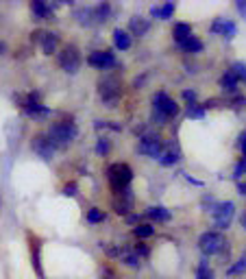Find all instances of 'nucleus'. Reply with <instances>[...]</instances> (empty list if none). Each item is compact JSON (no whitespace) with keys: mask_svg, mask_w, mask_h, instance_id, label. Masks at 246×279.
Segmentation results:
<instances>
[{"mask_svg":"<svg viewBox=\"0 0 246 279\" xmlns=\"http://www.w3.org/2000/svg\"><path fill=\"white\" fill-rule=\"evenodd\" d=\"M88 221L90 223H101V221H105V212L103 210H90L88 212Z\"/></svg>","mask_w":246,"mask_h":279,"instance_id":"obj_25","label":"nucleus"},{"mask_svg":"<svg viewBox=\"0 0 246 279\" xmlns=\"http://www.w3.org/2000/svg\"><path fill=\"white\" fill-rule=\"evenodd\" d=\"M88 63L98 70H107L111 65H116V57H114V52H109V50H96L88 57Z\"/></svg>","mask_w":246,"mask_h":279,"instance_id":"obj_8","label":"nucleus"},{"mask_svg":"<svg viewBox=\"0 0 246 279\" xmlns=\"http://www.w3.org/2000/svg\"><path fill=\"white\" fill-rule=\"evenodd\" d=\"M76 135V127L72 122H55L50 127V140H57V142H70L72 137Z\"/></svg>","mask_w":246,"mask_h":279,"instance_id":"obj_5","label":"nucleus"},{"mask_svg":"<svg viewBox=\"0 0 246 279\" xmlns=\"http://www.w3.org/2000/svg\"><path fill=\"white\" fill-rule=\"evenodd\" d=\"M242 225H244V229H246V216H242Z\"/></svg>","mask_w":246,"mask_h":279,"instance_id":"obj_34","label":"nucleus"},{"mask_svg":"<svg viewBox=\"0 0 246 279\" xmlns=\"http://www.w3.org/2000/svg\"><path fill=\"white\" fill-rule=\"evenodd\" d=\"M172 35H175V42L177 44H183L188 37H192V26L185 24V22H179L175 26V31H172Z\"/></svg>","mask_w":246,"mask_h":279,"instance_id":"obj_11","label":"nucleus"},{"mask_svg":"<svg viewBox=\"0 0 246 279\" xmlns=\"http://www.w3.org/2000/svg\"><path fill=\"white\" fill-rule=\"evenodd\" d=\"M137 151L144 153V155H150V157H159L161 155V142H159V137H142Z\"/></svg>","mask_w":246,"mask_h":279,"instance_id":"obj_10","label":"nucleus"},{"mask_svg":"<svg viewBox=\"0 0 246 279\" xmlns=\"http://www.w3.org/2000/svg\"><path fill=\"white\" fill-rule=\"evenodd\" d=\"M183 98H185V101H192V103H194V101H196V94H194V92H190V90H185V92H183Z\"/></svg>","mask_w":246,"mask_h":279,"instance_id":"obj_29","label":"nucleus"},{"mask_svg":"<svg viewBox=\"0 0 246 279\" xmlns=\"http://www.w3.org/2000/svg\"><path fill=\"white\" fill-rule=\"evenodd\" d=\"M177 162H179L177 153H163V155H159V164L161 166H175Z\"/></svg>","mask_w":246,"mask_h":279,"instance_id":"obj_21","label":"nucleus"},{"mask_svg":"<svg viewBox=\"0 0 246 279\" xmlns=\"http://www.w3.org/2000/svg\"><path fill=\"white\" fill-rule=\"evenodd\" d=\"M26 238H29L33 266H35V270H37L39 277H44V270H42V240H39V236H35L33 231H29V234H26Z\"/></svg>","mask_w":246,"mask_h":279,"instance_id":"obj_6","label":"nucleus"},{"mask_svg":"<svg viewBox=\"0 0 246 279\" xmlns=\"http://www.w3.org/2000/svg\"><path fill=\"white\" fill-rule=\"evenodd\" d=\"M179 46H181L185 52H201V50H203V42H201L198 37H194V35L188 37L183 44H179Z\"/></svg>","mask_w":246,"mask_h":279,"instance_id":"obj_14","label":"nucleus"},{"mask_svg":"<svg viewBox=\"0 0 246 279\" xmlns=\"http://www.w3.org/2000/svg\"><path fill=\"white\" fill-rule=\"evenodd\" d=\"M211 31H214V33L222 31L224 37H233V35H235V24H233V22H227V20H218Z\"/></svg>","mask_w":246,"mask_h":279,"instance_id":"obj_13","label":"nucleus"},{"mask_svg":"<svg viewBox=\"0 0 246 279\" xmlns=\"http://www.w3.org/2000/svg\"><path fill=\"white\" fill-rule=\"evenodd\" d=\"M172 13H175V3H168V5H163V7H155V9H152V16H157V18H161V20L170 18Z\"/></svg>","mask_w":246,"mask_h":279,"instance_id":"obj_17","label":"nucleus"},{"mask_svg":"<svg viewBox=\"0 0 246 279\" xmlns=\"http://www.w3.org/2000/svg\"><path fill=\"white\" fill-rule=\"evenodd\" d=\"M116 46L120 50H129L131 48V37L126 31H116Z\"/></svg>","mask_w":246,"mask_h":279,"instance_id":"obj_16","label":"nucleus"},{"mask_svg":"<svg viewBox=\"0 0 246 279\" xmlns=\"http://www.w3.org/2000/svg\"><path fill=\"white\" fill-rule=\"evenodd\" d=\"M237 9H240L244 16H246V3H237Z\"/></svg>","mask_w":246,"mask_h":279,"instance_id":"obj_33","label":"nucleus"},{"mask_svg":"<svg viewBox=\"0 0 246 279\" xmlns=\"http://www.w3.org/2000/svg\"><path fill=\"white\" fill-rule=\"evenodd\" d=\"M155 111L161 118H175L179 114V105L172 101L166 92H159V94L155 96Z\"/></svg>","mask_w":246,"mask_h":279,"instance_id":"obj_4","label":"nucleus"},{"mask_svg":"<svg viewBox=\"0 0 246 279\" xmlns=\"http://www.w3.org/2000/svg\"><path fill=\"white\" fill-rule=\"evenodd\" d=\"M107 149H109V144L107 142H105V140H101V144H98V153H107Z\"/></svg>","mask_w":246,"mask_h":279,"instance_id":"obj_30","label":"nucleus"},{"mask_svg":"<svg viewBox=\"0 0 246 279\" xmlns=\"http://www.w3.org/2000/svg\"><path fill=\"white\" fill-rule=\"evenodd\" d=\"M220 83H222V88L227 90V92H235V90H237V88H235V85H237V79H235V75H233L231 70L222 77V81H220Z\"/></svg>","mask_w":246,"mask_h":279,"instance_id":"obj_19","label":"nucleus"},{"mask_svg":"<svg viewBox=\"0 0 246 279\" xmlns=\"http://www.w3.org/2000/svg\"><path fill=\"white\" fill-rule=\"evenodd\" d=\"M135 253H137V255H148V249H146V247H144V244H142V242H139V244H137V247H135Z\"/></svg>","mask_w":246,"mask_h":279,"instance_id":"obj_28","label":"nucleus"},{"mask_svg":"<svg viewBox=\"0 0 246 279\" xmlns=\"http://www.w3.org/2000/svg\"><path fill=\"white\" fill-rule=\"evenodd\" d=\"M131 179H133V170L126 164H111L107 168V181H109L111 190H114L116 194L129 190Z\"/></svg>","mask_w":246,"mask_h":279,"instance_id":"obj_1","label":"nucleus"},{"mask_svg":"<svg viewBox=\"0 0 246 279\" xmlns=\"http://www.w3.org/2000/svg\"><path fill=\"white\" fill-rule=\"evenodd\" d=\"M237 188H240V194H246V181H242Z\"/></svg>","mask_w":246,"mask_h":279,"instance_id":"obj_32","label":"nucleus"},{"mask_svg":"<svg viewBox=\"0 0 246 279\" xmlns=\"http://www.w3.org/2000/svg\"><path fill=\"white\" fill-rule=\"evenodd\" d=\"M188 114H190L192 118H203V116H205V111H203L201 107H196V105H192V107H190V111H188Z\"/></svg>","mask_w":246,"mask_h":279,"instance_id":"obj_27","label":"nucleus"},{"mask_svg":"<svg viewBox=\"0 0 246 279\" xmlns=\"http://www.w3.org/2000/svg\"><path fill=\"white\" fill-rule=\"evenodd\" d=\"M231 72L235 75L237 81H244V83H246V63H233Z\"/></svg>","mask_w":246,"mask_h":279,"instance_id":"obj_22","label":"nucleus"},{"mask_svg":"<svg viewBox=\"0 0 246 279\" xmlns=\"http://www.w3.org/2000/svg\"><path fill=\"white\" fill-rule=\"evenodd\" d=\"M148 216L152 218V221H159V223H168L170 221V212L166 207H152L148 212Z\"/></svg>","mask_w":246,"mask_h":279,"instance_id":"obj_15","label":"nucleus"},{"mask_svg":"<svg viewBox=\"0 0 246 279\" xmlns=\"http://www.w3.org/2000/svg\"><path fill=\"white\" fill-rule=\"evenodd\" d=\"M196 279H214V270L209 268V262H201L196 268Z\"/></svg>","mask_w":246,"mask_h":279,"instance_id":"obj_18","label":"nucleus"},{"mask_svg":"<svg viewBox=\"0 0 246 279\" xmlns=\"http://www.w3.org/2000/svg\"><path fill=\"white\" fill-rule=\"evenodd\" d=\"M131 29L137 31L139 35H142V33L148 31V22H139V20H133V22H131Z\"/></svg>","mask_w":246,"mask_h":279,"instance_id":"obj_26","label":"nucleus"},{"mask_svg":"<svg viewBox=\"0 0 246 279\" xmlns=\"http://www.w3.org/2000/svg\"><path fill=\"white\" fill-rule=\"evenodd\" d=\"M240 146H242V153H244V157H246V135H242V142H240Z\"/></svg>","mask_w":246,"mask_h":279,"instance_id":"obj_31","label":"nucleus"},{"mask_svg":"<svg viewBox=\"0 0 246 279\" xmlns=\"http://www.w3.org/2000/svg\"><path fill=\"white\" fill-rule=\"evenodd\" d=\"M246 270V253L237 260V264H233V266L229 268V275H237V273H244Z\"/></svg>","mask_w":246,"mask_h":279,"instance_id":"obj_23","label":"nucleus"},{"mask_svg":"<svg viewBox=\"0 0 246 279\" xmlns=\"http://www.w3.org/2000/svg\"><path fill=\"white\" fill-rule=\"evenodd\" d=\"M3 50H5V46H3V44H0V52H3Z\"/></svg>","mask_w":246,"mask_h":279,"instance_id":"obj_35","label":"nucleus"},{"mask_svg":"<svg viewBox=\"0 0 246 279\" xmlns=\"http://www.w3.org/2000/svg\"><path fill=\"white\" fill-rule=\"evenodd\" d=\"M33 39H37L39 46H42V50L46 52V55H52V52L57 50V35L55 33H48V31H37L33 33Z\"/></svg>","mask_w":246,"mask_h":279,"instance_id":"obj_9","label":"nucleus"},{"mask_svg":"<svg viewBox=\"0 0 246 279\" xmlns=\"http://www.w3.org/2000/svg\"><path fill=\"white\" fill-rule=\"evenodd\" d=\"M152 234H155V229H152L150 225H139V227H135V236L137 238H150Z\"/></svg>","mask_w":246,"mask_h":279,"instance_id":"obj_24","label":"nucleus"},{"mask_svg":"<svg viewBox=\"0 0 246 279\" xmlns=\"http://www.w3.org/2000/svg\"><path fill=\"white\" fill-rule=\"evenodd\" d=\"M57 61L65 72H76L78 65H81V55H78V50L74 46H65V48L59 52Z\"/></svg>","mask_w":246,"mask_h":279,"instance_id":"obj_3","label":"nucleus"},{"mask_svg":"<svg viewBox=\"0 0 246 279\" xmlns=\"http://www.w3.org/2000/svg\"><path fill=\"white\" fill-rule=\"evenodd\" d=\"M33 149H35L39 155L48 157L50 153H52V140H46V137H42V135H37L35 142H33Z\"/></svg>","mask_w":246,"mask_h":279,"instance_id":"obj_12","label":"nucleus"},{"mask_svg":"<svg viewBox=\"0 0 246 279\" xmlns=\"http://www.w3.org/2000/svg\"><path fill=\"white\" fill-rule=\"evenodd\" d=\"M233 203H220L218 207L214 210V221H216V227L218 229H227L231 225V218H233Z\"/></svg>","mask_w":246,"mask_h":279,"instance_id":"obj_7","label":"nucleus"},{"mask_svg":"<svg viewBox=\"0 0 246 279\" xmlns=\"http://www.w3.org/2000/svg\"><path fill=\"white\" fill-rule=\"evenodd\" d=\"M198 247H201V251L205 255H218L224 251V247H227V240H224V236L218 234V231H207V234L201 236Z\"/></svg>","mask_w":246,"mask_h":279,"instance_id":"obj_2","label":"nucleus"},{"mask_svg":"<svg viewBox=\"0 0 246 279\" xmlns=\"http://www.w3.org/2000/svg\"><path fill=\"white\" fill-rule=\"evenodd\" d=\"M31 9H33V13H35V16H39V18H50V9H48V7H46L44 3H33Z\"/></svg>","mask_w":246,"mask_h":279,"instance_id":"obj_20","label":"nucleus"}]
</instances>
